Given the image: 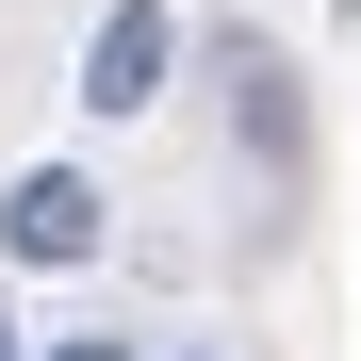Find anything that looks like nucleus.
<instances>
[{"label":"nucleus","instance_id":"f257e3e1","mask_svg":"<svg viewBox=\"0 0 361 361\" xmlns=\"http://www.w3.org/2000/svg\"><path fill=\"white\" fill-rule=\"evenodd\" d=\"M164 66H180V17H164V0H115V17L82 33V115H148Z\"/></svg>","mask_w":361,"mask_h":361},{"label":"nucleus","instance_id":"f03ea898","mask_svg":"<svg viewBox=\"0 0 361 361\" xmlns=\"http://www.w3.org/2000/svg\"><path fill=\"white\" fill-rule=\"evenodd\" d=\"M0 247H17V263H99V180H82V164L0 180Z\"/></svg>","mask_w":361,"mask_h":361},{"label":"nucleus","instance_id":"7ed1b4c3","mask_svg":"<svg viewBox=\"0 0 361 361\" xmlns=\"http://www.w3.org/2000/svg\"><path fill=\"white\" fill-rule=\"evenodd\" d=\"M49 361H148V345H115V329H82V345H49Z\"/></svg>","mask_w":361,"mask_h":361},{"label":"nucleus","instance_id":"20e7f679","mask_svg":"<svg viewBox=\"0 0 361 361\" xmlns=\"http://www.w3.org/2000/svg\"><path fill=\"white\" fill-rule=\"evenodd\" d=\"M0 361H17V329H0Z\"/></svg>","mask_w":361,"mask_h":361},{"label":"nucleus","instance_id":"39448f33","mask_svg":"<svg viewBox=\"0 0 361 361\" xmlns=\"http://www.w3.org/2000/svg\"><path fill=\"white\" fill-rule=\"evenodd\" d=\"M180 361H197V345H180Z\"/></svg>","mask_w":361,"mask_h":361}]
</instances>
